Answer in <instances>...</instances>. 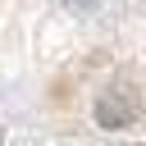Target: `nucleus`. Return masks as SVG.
Listing matches in <instances>:
<instances>
[{
    "label": "nucleus",
    "mask_w": 146,
    "mask_h": 146,
    "mask_svg": "<svg viewBox=\"0 0 146 146\" xmlns=\"http://www.w3.org/2000/svg\"><path fill=\"white\" fill-rule=\"evenodd\" d=\"M137 119V105H132V96H123V91H110V96H100L96 100V123L100 128H128Z\"/></svg>",
    "instance_id": "obj_1"
}]
</instances>
